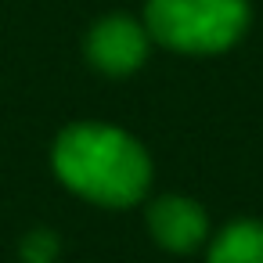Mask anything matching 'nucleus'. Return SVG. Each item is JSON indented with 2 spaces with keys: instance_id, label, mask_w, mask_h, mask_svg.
I'll return each instance as SVG.
<instances>
[{
  "instance_id": "f257e3e1",
  "label": "nucleus",
  "mask_w": 263,
  "mask_h": 263,
  "mask_svg": "<svg viewBox=\"0 0 263 263\" xmlns=\"http://www.w3.org/2000/svg\"><path fill=\"white\" fill-rule=\"evenodd\" d=\"M54 173L83 198L130 205L148 191L152 166L144 148L105 123H76L54 141Z\"/></svg>"
},
{
  "instance_id": "f03ea898",
  "label": "nucleus",
  "mask_w": 263,
  "mask_h": 263,
  "mask_svg": "<svg viewBox=\"0 0 263 263\" xmlns=\"http://www.w3.org/2000/svg\"><path fill=\"white\" fill-rule=\"evenodd\" d=\"M249 26L245 0H148L144 29L184 54L227 51Z\"/></svg>"
},
{
  "instance_id": "423d86ee",
  "label": "nucleus",
  "mask_w": 263,
  "mask_h": 263,
  "mask_svg": "<svg viewBox=\"0 0 263 263\" xmlns=\"http://www.w3.org/2000/svg\"><path fill=\"white\" fill-rule=\"evenodd\" d=\"M58 256V238L51 231H36L22 241V263H54Z\"/></svg>"
},
{
  "instance_id": "7ed1b4c3",
  "label": "nucleus",
  "mask_w": 263,
  "mask_h": 263,
  "mask_svg": "<svg viewBox=\"0 0 263 263\" xmlns=\"http://www.w3.org/2000/svg\"><path fill=\"white\" fill-rule=\"evenodd\" d=\"M144 54H148V29L126 15L101 18L87 36V58L108 76L134 72L144 62Z\"/></svg>"
},
{
  "instance_id": "39448f33",
  "label": "nucleus",
  "mask_w": 263,
  "mask_h": 263,
  "mask_svg": "<svg viewBox=\"0 0 263 263\" xmlns=\"http://www.w3.org/2000/svg\"><path fill=\"white\" fill-rule=\"evenodd\" d=\"M209 263H263V223L238 220L223 227L209 249Z\"/></svg>"
},
{
  "instance_id": "20e7f679",
  "label": "nucleus",
  "mask_w": 263,
  "mask_h": 263,
  "mask_svg": "<svg viewBox=\"0 0 263 263\" xmlns=\"http://www.w3.org/2000/svg\"><path fill=\"white\" fill-rule=\"evenodd\" d=\"M148 227H152L155 241L166 245V249H173V252H191V249H198V245L205 241V231H209L202 205L191 202V198H177V195L159 198V202L148 209Z\"/></svg>"
}]
</instances>
